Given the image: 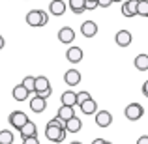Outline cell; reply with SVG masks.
I'll list each match as a JSON object with an SVG mask.
<instances>
[{
	"label": "cell",
	"mask_w": 148,
	"mask_h": 144,
	"mask_svg": "<svg viewBox=\"0 0 148 144\" xmlns=\"http://www.w3.org/2000/svg\"><path fill=\"white\" fill-rule=\"evenodd\" d=\"M131 40H133V38H131L130 30H120V32H116V36H114V41H116L118 47H130Z\"/></svg>",
	"instance_id": "obj_6"
},
{
	"label": "cell",
	"mask_w": 148,
	"mask_h": 144,
	"mask_svg": "<svg viewBox=\"0 0 148 144\" xmlns=\"http://www.w3.org/2000/svg\"><path fill=\"white\" fill-rule=\"evenodd\" d=\"M47 90H51L49 79H47L45 75H41V77H36V90H34V94L41 96V94H45Z\"/></svg>",
	"instance_id": "obj_12"
},
{
	"label": "cell",
	"mask_w": 148,
	"mask_h": 144,
	"mask_svg": "<svg viewBox=\"0 0 148 144\" xmlns=\"http://www.w3.org/2000/svg\"><path fill=\"white\" fill-rule=\"evenodd\" d=\"M137 15H141V17H148V0H139Z\"/></svg>",
	"instance_id": "obj_25"
},
{
	"label": "cell",
	"mask_w": 148,
	"mask_h": 144,
	"mask_svg": "<svg viewBox=\"0 0 148 144\" xmlns=\"http://www.w3.org/2000/svg\"><path fill=\"white\" fill-rule=\"evenodd\" d=\"M56 144H62V142H56Z\"/></svg>",
	"instance_id": "obj_39"
},
{
	"label": "cell",
	"mask_w": 148,
	"mask_h": 144,
	"mask_svg": "<svg viewBox=\"0 0 148 144\" xmlns=\"http://www.w3.org/2000/svg\"><path fill=\"white\" fill-rule=\"evenodd\" d=\"M111 4H114V2H112V0H98V6H99V8H103V10H107Z\"/></svg>",
	"instance_id": "obj_28"
},
{
	"label": "cell",
	"mask_w": 148,
	"mask_h": 144,
	"mask_svg": "<svg viewBox=\"0 0 148 144\" xmlns=\"http://www.w3.org/2000/svg\"><path fill=\"white\" fill-rule=\"evenodd\" d=\"M146 19H148V17H146Z\"/></svg>",
	"instance_id": "obj_40"
},
{
	"label": "cell",
	"mask_w": 148,
	"mask_h": 144,
	"mask_svg": "<svg viewBox=\"0 0 148 144\" xmlns=\"http://www.w3.org/2000/svg\"><path fill=\"white\" fill-rule=\"evenodd\" d=\"M56 116L60 120H64V122H68V120H71L73 116H75V107H66V105H62V107L58 109Z\"/></svg>",
	"instance_id": "obj_17"
},
{
	"label": "cell",
	"mask_w": 148,
	"mask_h": 144,
	"mask_svg": "<svg viewBox=\"0 0 148 144\" xmlns=\"http://www.w3.org/2000/svg\"><path fill=\"white\" fill-rule=\"evenodd\" d=\"M64 81L68 86H77V84L81 83V73L77 71V69H68L64 75Z\"/></svg>",
	"instance_id": "obj_13"
},
{
	"label": "cell",
	"mask_w": 148,
	"mask_h": 144,
	"mask_svg": "<svg viewBox=\"0 0 148 144\" xmlns=\"http://www.w3.org/2000/svg\"><path fill=\"white\" fill-rule=\"evenodd\" d=\"M81 34H83L84 38H94L96 34H98V25H96L94 21H84L83 25H81Z\"/></svg>",
	"instance_id": "obj_10"
},
{
	"label": "cell",
	"mask_w": 148,
	"mask_h": 144,
	"mask_svg": "<svg viewBox=\"0 0 148 144\" xmlns=\"http://www.w3.org/2000/svg\"><path fill=\"white\" fill-rule=\"evenodd\" d=\"M69 10L77 15L86 11V0H69Z\"/></svg>",
	"instance_id": "obj_22"
},
{
	"label": "cell",
	"mask_w": 148,
	"mask_h": 144,
	"mask_svg": "<svg viewBox=\"0 0 148 144\" xmlns=\"http://www.w3.org/2000/svg\"><path fill=\"white\" fill-rule=\"evenodd\" d=\"M103 144H112V142H109V141H105V142H103Z\"/></svg>",
	"instance_id": "obj_36"
},
{
	"label": "cell",
	"mask_w": 148,
	"mask_h": 144,
	"mask_svg": "<svg viewBox=\"0 0 148 144\" xmlns=\"http://www.w3.org/2000/svg\"><path fill=\"white\" fill-rule=\"evenodd\" d=\"M90 2H98V0H90Z\"/></svg>",
	"instance_id": "obj_38"
},
{
	"label": "cell",
	"mask_w": 148,
	"mask_h": 144,
	"mask_svg": "<svg viewBox=\"0 0 148 144\" xmlns=\"http://www.w3.org/2000/svg\"><path fill=\"white\" fill-rule=\"evenodd\" d=\"M4 43H6V41H4V38H2V36H0V51L4 49Z\"/></svg>",
	"instance_id": "obj_34"
},
{
	"label": "cell",
	"mask_w": 148,
	"mask_h": 144,
	"mask_svg": "<svg viewBox=\"0 0 148 144\" xmlns=\"http://www.w3.org/2000/svg\"><path fill=\"white\" fill-rule=\"evenodd\" d=\"M81 107V112L83 114H86V116H90V114H96L98 112V103H96V99H88V101H84L83 105H79Z\"/></svg>",
	"instance_id": "obj_15"
},
{
	"label": "cell",
	"mask_w": 148,
	"mask_h": 144,
	"mask_svg": "<svg viewBox=\"0 0 148 144\" xmlns=\"http://www.w3.org/2000/svg\"><path fill=\"white\" fill-rule=\"evenodd\" d=\"M71 144H83V142H77V141H73V142H71Z\"/></svg>",
	"instance_id": "obj_35"
},
{
	"label": "cell",
	"mask_w": 148,
	"mask_h": 144,
	"mask_svg": "<svg viewBox=\"0 0 148 144\" xmlns=\"http://www.w3.org/2000/svg\"><path fill=\"white\" fill-rule=\"evenodd\" d=\"M60 101H62V105H66V107H75L77 105V94L75 92H64L60 97Z\"/></svg>",
	"instance_id": "obj_20"
},
{
	"label": "cell",
	"mask_w": 148,
	"mask_h": 144,
	"mask_svg": "<svg viewBox=\"0 0 148 144\" xmlns=\"http://www.w3.org/2000/svg\"><path fill=\"white\" fill-rule=\"evenodd\" d=\"M0 144H13V133L10 129L0 131Z\"/></svg>",
	"instance_id": "obj_23"
},
{
	"label": "cell",
	"mask_w": 148,
	"mask_h": 144,
	"mask_svg": "<svg viewBox=\"0 0 148 144\" xmlns=\"http://www.w3.org/2000/svg\"><path fill=\"white\" fill-rule=\"evenodd\" d=\"M47 23H49V15H47V13H45V11H43V10H41V25H43V26H45V25H47Z\"/></svg>",
	"instance_id": "obj_29"
},
{
	"label": "cell",
	"mask_w": 148,
	"mask_h": 144,
	"mask_svg": "<svg viewBox=\"0 0 148 144\" xmlns=\"http://www.w3.org/2000/svg\"><path fill=\"white\" fill-rule=\"evenodd\" d=\"M112 2H122V0H112Z\"/></svg>",
	"instance_id": "obj_37"
},
{
	"label": "cell",
	"mask_w": 148,
	"mask_h": 144,
	"mask_svg": "<svg viewBox=\"0 0 148 144\" xmlns=\"http://www.w3.org/2000/svg\"><path fill=\"white\" fill-rule=\"evenodd\" d=\"M45 109H47V99H43L41 96H34L30 97V111L36 112V114H40V112H45Z\"/></svg>",
	"instance_id": "obj_4"
},
{
	"label": "cell",
	"mask_w": 148,
	"mask_h": 144,
	"mask_svg": "<svg viewBox=\"0 0 148 144\" xmlns=\"http://www.w3.org/2000/svg\"><path fill=\"white\" fill-rule=\"evenodd\" d=\"M75 40V32H73V28H69V26H64V28L58 30V41L60 43H71V41Z\"/></svg>",
	"instance_id": "obj_9"
},
{
	"label": "cell",
	"mask_w": 148,
	"mask_h": 144,
	"mask_svg": "<svg viewBox=\"0 0 148 144\" xmlns=\"http://www.w3.org/2000/svg\"><path fill=\"white\" fill-rule=\"evenodd\" d=\"M143 94L148 97V81H145V84H143Z\"/></svg>",
	"instance_id": "obj_32"
},
{
	"label": "cell",
	"mask_w": 148,
	"mask_h": 144,
	"mask_svg": "<svg viewBox=\"0 0 148 144\" xmlns=\"http://www.w3.org/2000/svg\"><path fill=\"white\" fill-rule=\"evenodd\" d=\"M137 144H148V135H143V137H139Z\"/></svg>",
	"instance_id": "obj_31"
},
{
	"label": "cell",
	"mask_w": 148,
	"mask_h": 144,
	"mask_svg": "<svg viewBox=\"0 0 148 144\" xmlns=\"http://www.w3.org/2000/svg\"><path fill=\"white\" fill-rule=\"evenodd\" d=\"M98 8V2H90V0H86V10H96Z\"/></svg>",
	"instance_id": "obj_30"
},
{
	"label": "cell",
	"mask_w": 148,
	"mask_h": 144,
	"mask_svg": "<svg viewBox=\"0 0 148 144\" xmlns=\"http://www.w3.org/2000/svg\"><path fill=\"white\" fill-rule=\"evenodd\" d=\"M90 94H88V92H79V94H77V105H83L84 101H88L90 99Z\"/></svg>",
	"instance_id": "obj_26"
},
{
	"label": "cell",
	"mask_w": 148,
	"mask_h": 144,
	"mask_svg": "<svg viewBox=\"0 0 148 144\" xmlns=\"http://www.w3.org/2000/svg\"><path fill=\"white\" fill-rule=\"evenodd\" d=\"M105 141H103V139H94V141H92V144H103Z\"/></svg>",
	"instance_id": "obj_33"
},
{
	"label": "cell",
	"mask_w": 148,
	"mask_h": 144,
	"mask_svg": "<svg viewBox=\"0 0 148 144\" xmlns=\"http://www.w3.org/2000/svg\"><path fill=\"white\" fill-rule=\"evenodd\" d=\"M8 120H10V126H11V127H15L17 131H21L23 127H25L26 124L30 122L28 114H25L23 111H13V112L10 114V118H8Z\"/></svg>",
	"instance_id": "obj_2"
},
{
	"label": "cell",
	"mask_w": 148,
	"mask_h": 144,
	"mask_svg": "<svg viewBox=\"0 0 148 144\" xmlns=\"http://www.w3.org/2000/svg\"><path fill=\"white\" fill-rule=\"evenodd\" d=\"M26 25H30L32 28H38V26H43L41 25V10H32L26 13Z\"/></svg>",
	"instance_id": "obj_8"
},
{
	"label": "cell",
	"mask_w": 148,
	"mask_h": 144,
	"mask_svg": "<svg viewBox=\"0 0 148 144\" xmlns=\"http://www.w3.org/2000/svg\"><path fill=\"white\" fill-rule=\"evenodd\" d=\"M112 124V114L109 111H98L96 112V126L98 127H109Z\"/></svg>",
	"instance_id": "obj_5"
},
{
	"label": "cell",
	"mask_w": 148,
	"mask_h": 144,
	"mask_svg": "<svg viewBox=\"0 0 148 144\" xmlns=\"http://www.w3.org/2000/svg\"><path fill=\"white\" fill-rule=\"evenodd\" d=\"M19 133H21V139H26V137H38V127H36V124H34V122H28L21 131H19Z\"/></svg>",
	"instance_id": "obj_19"
},
{
	"label": "cell",
	"mask_w": 148,
	"mask_h": 144,
	"mask_svg": "<svg viewBox=\"0 0 148 144\" xmlns=\"http://www.w3.org/2000/svg\"><path fill=\"white\" fill-rule=\"evenodd\" d=\"M11 96H13V99H15V101H26V99L30 97V92L26 90L23 84H17V86L11 90Z\"/></svg>",
	"instance_id": "obj_14"
},
{
	"label": "cell",
	"mask_w": 148,
	"mask_h": 144,
	"mask_svg": "<svg viewBox=\"0 0 148 144\" xmlns=\"http://www.w3.org/2000/svg\"><path fill=\"white\" fill-rule=\"evenodd\" d=\"M66 133H68L66 127H58V126H53V124H47V127H45V137H47L51 142H54V144L56 142H64Z\"/></svg>",
	"instance_id": "obj_1"
},
{
	"label": "cell",
	"mask_w": 148,
	"mask_h": 144,
	"mask_svg": "<svg viewBox=\"0 0 148 144\" xmlns=\"http://www.w3.org/2000/svg\"><path fill=\"white\" fill-rule=\"evenodd\" d=\"M137 4H139V0H127V2H124L122 10H120L124 17H127V19L135 17L137 15Z\"/></svg>",
	"instance_id": "obj_7"
},
{
	"label": "cell",
	"mask_w": 148,
	"mask_h": 144,
	"mask_svg": "<svg viewBox=\"0 0 148 144\" xmlns=\"http://www.w3.org/2000/svg\"><path fill=\"white\" fill-rule=\"evenodd\" d=\"M66 58H68L71 64H79L83 60V49L81 47H69L66 51Z\"/></svg>",
	"instance_id": "obj_11"
},
{
	"label": "cell",
	"mask_w": 148,
	"mask_h": 144,
	"mask_svg": "<svg viewBox=\"0 0 148 144\" xmlns=\"http://www.w3.org/2000/svg\"><path fill=\"white\" fill-rule=\"evenodd\" d=\"M23 144H40V141H38V137H26L23 139Z\"/></svg>",
	"instance_id": "obj_27"
},
{
	"label": "cell",
	"mask_w": 148,
	"mask_h": 144,
	"mask_svg": "<svg viewBox=\"0 0 148 144\" xmlns=\"http://www.w3.org/2000/svg\"><path fill=\"white\" fill-rule=\"evenodd\" d=\"M66 129H68L69 133H79V131L83 129V122H81V118L73 116L71 120H68V122H66Z\"/></svg>",
	"instance_id": "obj_18"
},
{
	"label": "cell",
	"mask_w": 148,
	"mask_h": 144,
	"mask_svg": "<svg viewBox=\"0 0 148 144\" xmlns=\"http://www.w3.org/2000/svg\"><path fill=\"white\" fill-rule=\"evenodd\" d=\"M133 66L139 71H146L148 69V54H137L133 60Z\"/></svg>",
	"instance_id": "obj_21"
},
{
	"label": "cell",
	"mask_w": 148,
	"mask_h": 144,
	"mask_svg": "<svg viewBox=\"0 0 148 144\" xmlns=\"http://www.w3.org/2000/svg\"><path fill=\"white\" fill-rule=\"evenodd\" d=\"M124 114H126V118L130 120V122H137V120L143 118L145 109H143V105H139V103H131V105H127V107H126Z\"/></svg>",
	"instance_id": "obj_3"
},
{
	"label": "cell",
	"mask_w": 148,
	"mask_h": 144,
	"mask_svg": "<svg viewBox=\"0 0 148 144\" xmlns=\"http://www.w3.org/2000/svg\"><path fill=\"white\" fill-rule=\"evenodd\" d=\"M49 11H51L53 15H56V17L64 15V11H66V2H64V0H53V2L49 4Z\"/></svg>",
	"instance_id": "obj_16"
},
{
	"label": "cell",
	"mask_w": 148,
	"mask_h": 144,
	"mask_svg": "<svg viewBox=\"0 0 148 144\" xmlns=\"http://www.w3.org/2000/svg\"><path fill=\"white\" fill-rule=\"evenodd\" d=\"M21 84H23V86H25L28 92H32V94H34V90H36V77H30V75L25 77Z\"/></svg>",
	"instance_id": "obj_24"
}]
</instances>
